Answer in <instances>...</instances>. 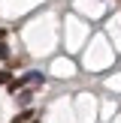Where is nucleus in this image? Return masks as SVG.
<instances>
[{
	"mask_svg": "<svg viewBox=\"0 0 121 123\" xmlns=\"http://www.w3.org/2000/svg\"><path fill=\"white\" fill-rule=\"evenodd\" d=\"M21 81H24V87H42V84H45V72L30 69V72H24V75H21Z\"/></svg>",
	"mask_w": 121,
	"mask_h": 123,
	"instance_id": "1",
	"label": "nucleus"
},
{
	"mask_svg": "<svg viewBox=\"0 0 121 123\" xmlns=\"http://www.w3.org/2000/svg\"><path fill=\"white\" fill-rule=\"evenodd\" d=\"M15 102H18V105H24V108H27L30 102H33V87H21V90L15 93Z\"/></svg>",
	"mask_w": 121,
	"mask_h": 123,
	"instance_id": "2",
	"label": "nucleus"
},
{
	"mask_svg": "<svg viewBox=\"0 0 121 123\" xmlns=\"http://www.w3.org/2000/svg\"><path fill=\"white\" fill-rule=\"evenodd\" d=\"M30 120H36V111H30V108L27 111H18L15 117H12V123H30Z\"/></svg>",
	"mask_w": 121,
	"mask_h": 123,
	"instance_id": "3",
	"label": "nucleus"
},
{
	"mask_svg": "<svg viewBox=\"0 0 121 123\" xmlns=\"http://www.w3.org/2000/svg\"><path fill=\"white\" fill-rule=\"evenodd\" d=\"M12 81V72L9 69H0V84H9Z\"/></svg>",
	"mask_w": 121,
	"mask_h": 123,
	"instance_id": "4",
	"label": "nucleus"
},
{
	"mask_svg": "<svg viewBox=\"0 0 121 123\" xmlns=\"http://www.w3.org/2000/svg\"><path fill=\"white\" fill-rule=\"evenodd\" d=\"M0 60H9V48H6L3 39H0Z\"/></svg>",
	"mask_w": 121,
	"mask_h": 123,
	"instance_id": "5",
	"label": "nucleus"
},
{
	"mask_svg": "<svg viewBox=\"0 0 121 123\" xmlns=\"http://www.w3.org/2000/svg\"><path fill=\"white\" fill-rule=\"evenodd\" d=\"M30 123H39V120H30Z\"/></svg>",
	"mask_w": 121,
	"mask_h": 123,
	"instance_id": "6",
	"label": "nucleus"
}]
</instances>
